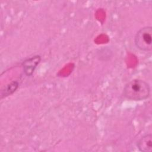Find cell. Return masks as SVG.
<instances>
[{"instance_id": "4", "label": "cell", "mask_w": 152, "mask_h": 152, "mask_svg": "<svg viewBox=\"0 0 152 152\" xmlns=\"http://www.w3.org/2000/svg\"><path fill=\"white\" fill-rule=\"evenodd\" d=\"M137 147L140 151L142 152H152V135L147 134L138 141Z\"/></svg>"}, {"instance_id": "1", "label": "cell", "mask_w": 152, "mask_h": 152, "mask_svg": "<svg viewBox=\"0 0 152 152\" xmlns=\"http://www.w3.org/2000/svg\"><path fill=\"white\" fill-rule=\"evenodd\" d=\"M150 93L149 84L140 79H134L126 83L123 90V94L127 99L135 101L147 99Z\"/></svg>"}, {"instance_id": "2", "label": "cell", "mask_w": 152, "mask_h": 152, "mask_svg": "<svg viewBox=\"0 0 152 152\" xmlns=\"http://www.w3.org/2000/svg\"><path fill=\"white\" fill-rule=\"evenodd\" d=\"M134 42L136 47L141 51L150 52L152 50V27L146 26L140 28L135 34Z\"/></svg>"}, {"instance_id": "3", "label": "cell", "mask_w": 152, "mask_h": 152, "mask_svg": "<svg viewBox=\"0 0 152 152\" xmlns=\"http://www.w3.org/2000/svg\"><path fill=\"white\" fill-rule=\"evenodd\" d=\"M40 61L41 57L39 55H36L25 59L22 63L24 74L27 76H31Z\"/></svg>"}, {"instance_id": "5", "label": "cell", "mask_w": 152, "mask_h": 152, "mask_svg": "<svg viewBox=\"0 0 152 152\" xmlns=\"http://www.w3.org/2000/svg\"><path fill=\"white\" fill-rule=\"evenodd\" d=\"M18 87V83L17 81H12L4 87L1 93V99L6 97L14 93Z\"/></svg>"}]
</instances>
